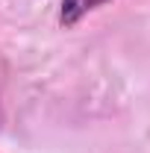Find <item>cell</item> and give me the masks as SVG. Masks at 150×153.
<instances>
[{
    "label": "cell",
    "instance_id": "6da1fadb",
    "mask_svg": "<svg viewBox=\"0 0 150 153\" xmlns=\"http://www.w3.org/2000/svg\"><path fill=\"white\" fill-rule=\"evenodd\" d=\"M103 3H109V0H62V6H59V21H62L65 27H74V24H79L88 12H94V9L103 6Z\"/></svg>",
    "mask_w": 150,
    "mask_h": 153
}]
</instances>
